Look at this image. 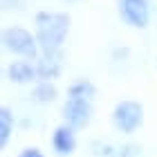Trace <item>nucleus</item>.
Instances as JSON below:
<instances>
[{"instance_id":"1","label":"nucleus","mask_w":157,"mask_h":157,"mask_svg":"<svg viewBox=\"0 0 157 157\" xmlns=\"http://www.w3.org/2000/svg\"><path fill=\"white\" fill-rule=\"evenodd\" d=\"M36 40L40 52H59L70 34V16L63 11H38L36 18Z\"/></svg>"},{"instance_id":"2","label":"nucleus","mask_w":157,"mask_h":157,"mask_svg":"<svg viewBox=\"0 0 157 157\" xmlns=\"http://www.w3.org/2000/svg\"><path fill=\"white\" fill-rule=\"evenodd\" d=\"M0 49L16 54L20 59H27V61H36L40 54L36 36L32 32L23 29V27H5V29H0Z\"/></svg>"},{"instance_id":"3","label":"nucleus","mask_w":157,"mask_h":157,"mask_svg":"<svg viewBox=\"0 0 157 157\" xmlns=\"http://www.w3.org/2000/svg\"><path fill=\"white\" fill-rule=\"evenodd\" d=\"M144 119H146L144 103L137 101V99H121V101H117L115 108H112V115H110L115 130L121 135H128V137L144 126Z\"/></svg>"},{"instance_id":"4","label":"nucleus","mask_w":157,"mask_h":157,"mask_svg":"<svg viewBox=\"0 0 157 157\" xmlns=\"http://www.w3.org/2000/svg\"><path fill=\"white\" fill-rule=\"evenodd\" d=\"M63 124L72 126L74 130H83L92 124L94 119V99L85 97H67L61 108Z\"/></svg>"},{"instance_id":"5","label":"nucleus","mask_w":157,"mask_h":157,"mask_svg":"<svg viewBox=\"0 0 157 157\" xmlns=\"http://www.w3.org/2000/svg\"><path fill=\"white\" fill-rule=\"evenodd\" d=\"M117 13L130 29H146L153 18L151 0H117Z\"/></svg>"},{"instance_id":"6","label":"nucleus","mask_w":157,"mask_h":157,"mask_svg":"<svg viewBox=\"0 0 157 157\" xmlns=\"http://www.w3.org/2000/svg\"><path fill=\"white\" fill-rule=\"evenodd\" d=\"M76 146H78V137H76V130L72 126L61 124V126L54 128V132H52V148H54V153L59 157L74 155Z\"/></svg>"},{"instance_id":"7","label":"nucleus","mask_w":157,"mask_h":157,"mask_svg":"<svg viewBox=\"0 0 157 157\" xmlns=\"http://www.w3.org/2000/svg\"><path fill=\"white\" fill-rule=\"evenodd\" d=\"M38 81H54L63 72V49L59 52H40L36 59Z\"/></svg>"},{"instance_id":"8","label":"nucleus","mask_w":157,"mask_h":157,"mask_svg":"<svg viewBox=\"0 0 157 157\" xmlns=\"http://www.w3.org/2000/svg\"><path fill=\"white\" fill-rule=\"evenodd\" d=\"M7 76H9L11 83H18V85L34 83V81H38L36 63H29L27 59H23V61H11L9 67H7Z\"/></svg>"},{"instance_id":"9","label":"nucleus","mask_w":157,"mask_h":157,"mask_svg":"<svg viewBox=\"0 0 157 157\" xmlns=\"http://www.w3.org/2000/svg\"><path fill=\"white\" fill-rule=\"evenodd\" d=\"M59 97V90H56L54 81H38L36 88L32 90V99L36 103H52Z\"/></svg>"},{"instance_id":"10","label":"nucleus","mask_w":157,"mask_h":157,"mask_svg":"<svg viewBox=\"0 0 157 157\" xmlns=\"http://www.w3.org/2000/svg\"><path fill=\"white\" fill-rule=\"evenodd\" d=\"M67 97H85V99H94L97 97V85L90 78H76L67 85Z\"/></svg>"},{"instance_id":"11","label":"nucleus","mask_w":157,"mask_h":157,"mask_svg":"<svg viewBox=\"0 0 157 157\" xmlns=\"http://www.w3.org/2000/svg\"><path fill=\"white\" fill-rule=\"evenodd\" d=\"M11 132H13V115L5 105H0V151L9 144Z\"/></svg>"},{"instance_id":"12","label":"nucleus","mask_w":157,"mask_h":157,"mask_svg":"<svg viewBox=\"0 0 157 157\" xmlns=\"http://www.w3.org/2000/svg\"><path fill=\"white\" fill-rule=\"evenodd\" d=\"M117 157H146V151L137 141H126V144L117 146Z\"/></svg>"},{"instance_id":"13","label":"nucleus","mask_w":157,"mask_h":157,"mask_svg":"<svg viewBox=\"0 0 157 157\" xmlns=\"http://www.w3.org/2000/svg\"><path fill=\"white\" fill-rule=\"evenodd\" d=\"M18 157H45V153L36 146H29V148H23V151L18 153Z\"/></svg>"},{"instance_id":"14","label":"nucleus","mask_w":157,"mask_h":157,"mask_svg":"<svg viewBox=\"0 0 157 157\" xmlns=\"http://www.w3.org/2000/svg\"><path fill=\"white\" fill-rule=\"evenodd\" d=\"M18 5H23V0H0V9H20Z\"/></svg>"},{"instance_id":"15","label":"nucleus","mask_w":157,"mask_h":157,"mask_svg":"<svg viewBox=\"0 0 157 157\" xmlns=\"http://www.w3.org/2000/svg\"><path fill=\"white\" fill-rule=\"evenodd\" d=\"M92 157H103V155H92Z\"/></svg>"},{"instance_id":"16","label":"nucleus","mask_w":157,"mask_h":157,"mask_svg":"<svg viewBox=\"0 0 157 157\" xmlns=\"http://www.w3.org/2000/svg\"><path fill=\"white\" fill-rule=\"evenodd\" d=\"M70 2H74V0H70Z\"/></svg>"}]
</instances>
